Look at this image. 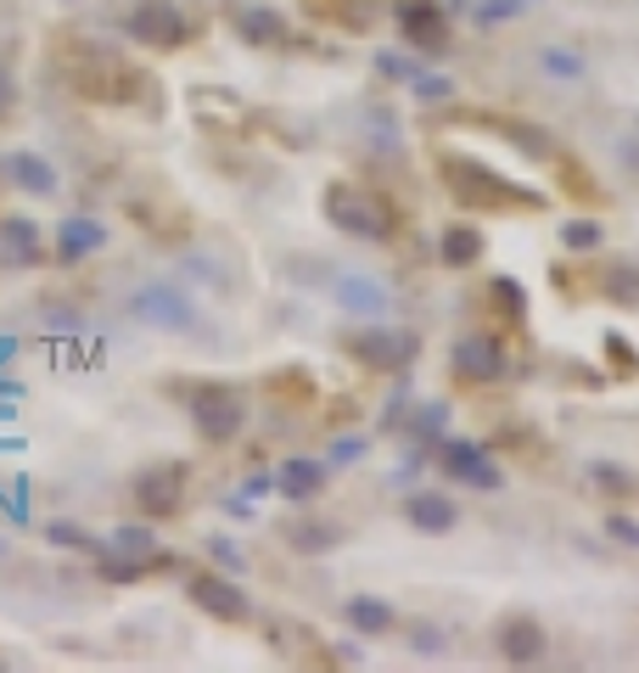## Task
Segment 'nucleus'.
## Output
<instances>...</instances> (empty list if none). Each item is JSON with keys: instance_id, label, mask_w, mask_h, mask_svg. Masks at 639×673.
<instances>
[{"instance_id": "f257e3e1", "label": "nucleus", "mask_w": 639, "mask_h": 673, "mask_svg": "<svg viewBox=\"0 0 639 673\" xmlns=\"http://www.w3.org/2000/svg\"><path fill=\"white\" fill-rule=\"evenodd\" d=\"M124 28L140 39V45H158V52H174V45H185V18L169 7V0H140V7L124 18Z\"/></svg>"}, {"instance_id": "f03ea898", "label": "nucleus", "mask_w": 639, "mask_h": 673, "mask_svg": "<svg viewBox=\"0 0 639 673\" xmlns=\"http://www.w3.org/2000/svg\"><path fill=\"white\" fill-rule=\"evenodd\" d=\"M326 214H331V225H336V230L365 236V242H376V236H387V214H381L370 197H360L354 185H336L331 197H326Z\"/></svg>"}, {"instance_id": "7ed1b4c3", "label": "nucleus", "mask_w": 639, "mask_h": 673, "mask_svg": "<svg viewBox=\"0 0 639 673\" xmlns=\"http://www.w3.org/2000/svg\"><path fill=\"white\" fill-rule=\"evenodd\" d=\"M449 185L460 191V197H471L477 208H494V214H505V208H533L538 197H533V191H516V185H505V180H494V174H482V169H460V163H449Z\"/></svg>"}, {"instance_id": "20e7f679", "label": "nucleus", "mask_w": 639, "mask_h": 673, "mask_svg": "<svg viewBox=\"0 0 639 673\" xmlns=\"http://www.w3.org/2000/svg\"><path fill=\"white\" fill-rule=\"evenodd\" d=\"M135 315L146 326H163V331H185L196 326V304L185 293H174V286H146V293L135 298Z\"/></svg>"}, {"instance_id": "39448f33", "label": "nucleus", "mask_w": 639, "mask_h": 673, "mask_svg": "<svg viewBox=\"0 0 639 673\" xmlns=\"http://www.w3.org/2000/svg\"><path fill=\"white\" fill-rule=\"evenodd\" d=\"M196 432L214 438V444L236 438V432H241V399L230 388H208L203 399H196Z\"/></svg>"}, {"instance_id": "423d86ee", "label": "nucleus", "mask_w": 639, "mask_h": 673, "mask_svg": "<svg viewBox=\"0 0 639 673\" xmlns=\"http://www.w3.org/2000/svg\"><path fill=\"white\" fill-rule=\"evenodd\" d=\"M545 651H550V640H545V629H538L533 617H505V623H500V657H505L511 668L545 662Z\"/></svg>"}, {"instance_id": "0eeeda50", "label": "nucleus", "mask_w": 639, "mask_h": 673, "mask_svg": "<svg viewBox=\"0 0 639 673\" xmlns=\"http://www.w3.org/2000/svg\"><path fill=\"white\" fill-rule=\"evenodd\" d=\"M135 500H140V511H152V516H174L180 500H185V477H180V466L146 471L140 483H135Z\"/></svg>"}, {"instance_id": "6e6552de", "label": "nucleus", "mask_w": 639, "mask_h": 673, "mask_svg": "<svg viewBox=\"0 0 639 673\" xmlns=\"http://www.w3.org/2000/svg\"><path fill=\"white\" fill-rule=\"evenodd\" d=\"M349 349H354V360H365V365H381V370H392V365L415 360V336H404V331H360Z\"/></svg>"}, {"instance_id": "1a4fd4ad", "label": "nucleus", "mask_w": 639, "mask_h": 673, "mask_svg": "<svg viewBox=\"0 0 639 673\" xmlns=\"http://www.w3.org/2000/svg\"><path fill=\"white\" fill-rule=\"evenodd\" d=\"M444 466H449V477H460V483H471V489H500L505 483L500 466L488 460L477 444H444Z\"/></svg>"}, {"instance_id": "9d476101", "label": "nucleus", "mask_w": 639, "mask_h": 673, "mask_svg": "<svg viewBox=\"0 0 639 673\" xmlns=\"http://www.w3.org/2000/svg\"><path fill=\"white\" fill-rule=\"evenodd\" d=\"M455 370L471 376V381H494L505 370V354H500L494 336H460L455 343Z\"/></svg>"}, {"instance_id": "9b49d317", "label": "nucleus", "mask_w": 639, "mask_h": 673, "mask_svg": "<svg viewBox=\"0 0 639 673\" xmlns=\"http://www.w3.org/2000/svg\"><path fill=\"white\" fill-rule=\"evenodd\" d=\"M399 28H404L415 45H426V52H444V45H449L444 12H437L432 0H404V7H399Z\"/></svg>"}, {"instance_id": "f8f14e48", "label": "nucleus", "mask_w": 639, "mask_h": 673, "mask_svg": "<svg viewBox=\"0 0 639 673\" xmlns=\"http://www.w3.org/2000/svg\"><path fill=\"white\" fill-rule=\"evenodd\" d=\"M336 304L349 309V315L381 320V315H387V286L370 281V275H336Z\"/></svg>"}, {"instance_id": "ddd939ff", "label": "nucleus", "mask_w": 639, "mask_h": 673, "mask_svg": "<svg viewBox=\"0 0 639 673\" xmlns=\"http://www.w3.org/2000/svg\"><path fill=\"white\" fill-rule=\"evenodd\" d=\"M191 601L203 612H214V617H225V623L248 617V595H241L236 584H225V579H191Z\"/></svg>"}, {"instance_id": "4468645a", "label": "nucleus", "mask_w": 639, "mask_h": 673, "mask_svg": "<svg viewBox=\"0 0 639 673\" xmlns=\"http://www.w3.org/2000/svg\"><path fill=\"white\" fill-rule=\"evenodd\" d=\"M275 489H281L286 500H315V494L326 489V466H315V460H286L281 477H275Z\"/></svg>"}, {"instance_id": "2eb2a0df", "label": "nucleus", "mask_w": 639, "mask_h": 673, "mask_svg": "<svg viewBox=\"0 0 639 673\" xmlns=\"http://www.w3.org/2000/svg\"><path fill=\"white\" fill-rule=\"evenodd\" d=\"M7 174H12L23 191H34V197H52V191H57V169L45 163V158H34V152H12V158H7Z\"/></svg>"}, {"instance_id": "dca6fc26", "label": "nucleus", "mask_w": 639, "mask_h": 673, "mask_svg": "<svg viewBox=\"0 0 639 673\" xmlns=\"http://www.w3.org/2000/svg\"><path fill=\"white\" fill-rule=\"evenodd\" d=\"M410 522L421 527V534H449V527L460 522V511H455V500H444V494H415V500H410Z\"/></svg>"}, {"instance_id": "f3484780", "label": "nucleus", "mask_w": 639, "mask_h": 673, "mask_svg": "<svg viewBox=\"0 0 639 673\" xmlns=\"http://www.w3.org/2000/svg\"><path fill=\"white\" fill-rule=\"evenodd\" d=\"M102 242H107V230L95 225V219H62V230H57L62 259H84V253H95Z\"/></svg>"}, {"instance_id": "a211bd4d", "label": "nucleus", "mask_w": 639, "mask_h": 673, "mask_svg": "<svg viewBox=\"0 0 639 673\" xmlns=\"http://www.w3.org/2000/svg\"><path fill=\"white\" fill-rule=\"evenodd\" d=\"M0 253H7L12 264H34L39 259V230L28 219H7L0 225Z\"/></svg>"}, {"instance_id": "6ab92c4d", "label": "nucleus", "mask_w": 639, "mask_h": 673, "mask_svg": "<svg viewBox=\"0 0 639 673\" xmlns=\"http://www.w3.org/2000/svg\"><path fill=\"white\" fill-rule=\"evenodd\" d=\"M342 612H349V623H354L360 635H387V629H392V606L376 601V595H354Z\"/></svg>"}, {"instance_id": "aec40b11", "label": "nucleus", "mask_w": 639, "mask_h": 673, "mask_svg": "<svg viewBox=\"0 0 639 673\" xmlns=\"http://www.w3.org/2000/svg\"><path fill=\"white\" fill-rule=\"evenodd\" d=\"M286 539H292V550H331L336 545V522H292L286 527Z\"/></svg>"}, {"instance_id": "412c9836", "label": "nucleus", "mask_w": 639, "mask_h": 673, "mask_svg": "<svg viewBox=\"0 0 639 673\" xmlns=\"http://www.w3.org/2000/svg\"><path fill=\"white\" fill-rule=\"evenodd\" d=\"M241 34H248L253 45H275L281 39V18L264 12V7H253V12H241Z\"/></svg>"}, {"instance_id": "4be33fe9", "label": "nucleus", "mask_w": 639, "mask_h": 673, "mask_svg": "<svg viewBox=\"0 0 639 673\" xmlns=\"http://www.w3.org/2000/svg\"><path fill=\"white\" fill-rule=\"evenodd\" d=\"M477 253H482V236H477V230L455 225V230L444 236V259H449V264H471Z\"/></svg>"}, {"instance_id": "5701e85b", "label": "nucleus", "mask_w": 639, "mask_h": 673, "mask_svg": "<svg viewBox=\"0 0 639 673\" xmlns=\"http://www.w3.org/2000/svg\"><path fill=\"white\" fill-rule=\"evenodd\" d=\"M113 545H118V550H129V556H152V550H158V534H152V527L124 522V527H113Z\"/></svg>"}, {"instance_id": "b1692460", "label": "nucleus", "mask_w": 639, "mask_h": 673, "mask_svg": "<svg viewBox=\"0 0 639 673\" xmlns=\"http://www.w3.org/2000/svg\"><path fill=\"white\" fill-rule=\"evenodd\" d=\"M538 62H545L550 79H583V57H572V52H545Z\"/></svg>"}, {"instance_id": "393cba45", "label": "nucleus", "mask_w": 639, "mask_h": 673, "mask_svg": "<svg viewBox=\"0 0 639 673\" xmlns=\"http://www.w3.org/2000/svg\"><path fill=\"white\" fill-rule=\"evenodd\" d=\"M561 242H567V248H578V253H583V248H601V225H589V219H572V225L561 230Z\"/></svg>"}, {"instance_id": "a878e982", "label": "nucleus", "mask_w": 639, "mask_h": 673, "mask_svg": "<svg viewBox=\"0 0 639 673\" xmlns=\"http://www.w3.org/2000/svg\"><path fill=\"white\" fill-rule=\"evenodd\" d=\"M107 579H118V584H129V579H140V572H146V561H129V556H107Z\"/></svg>"}, {"instance_id": "bb28decb", "label": "nucleus", "mask_w": 639, "mask_h": 673, "mask_svg": "<svg viewBox=\"0 0 639 673\" xmlns=\"http://www.w3.org/2000/svg\"><path fill=\"white\" fill-rule=\"evenodd\" d=\"M494 298H500L511 315H522V309H527V304H522V286H516V281H494Z\"/></svg>"}, {"instance_id": "cd10ccee", "label": "nucleus", "mask_w": 639, "mask_h": 673, "mask_svg": "<svg viewBox=\"0 0 639 673\" xmlns=\"http://www.w3.org/2000/svg\"><path fill=\"white\" fill-rule=\"evenodd\" d=\"M482 23H500V18H516V0H488V7H477Z\"/></svg>"}, {"instance_id": "c85d7f7f", "label": "nucleus", "mask_w": 639, "mask_h": 673, "mask_svg": "<svg viewBox=\"0 0 639 673\" xmlns=\"http://www.w3.org/2000/svg\"><path fill=\"white\" fill-rule=\"evenodd\" d=\"M12 107H18V84H12V73H7V68H0V118H7Z\"/></svg>"}, {"instance_id": "c756f323", "label": "nucleus", "mask_w": 639, "mask_h": 673, "mask_svg": "<svg viewBox=\"0 0 639 673\" xmlns=\"http://www.w3.org/2000/svg\"><path fill=\"white\" fill-rule=\"evenodd\" d=\"M415 95H421V102H426V95L437 102V95H449V79H415Z\"/></svg>"}, {"instance_id": "7c9ffc66", "label": "nucleus", "mask_w": 639, "mask_h": 673, "mask_svg": "<svg viewBox=\"0 0 639 673\" xmlns=\"http://www.w3.org/2000/svg\"><path fill=\"white\" fill-rule=\"evenodd\" d=\"M208 550H214V556H219L225 567H241V556H236V545H230V539H214Z\"/></svg>"}, {"instance_id": "2f4dec72", "label": "nucleus", "mask_w": 639, "mask_h": 673, "mask_svg": "<svg viewBox=\"0 0 639 673\" xmlns=\"http://www.w3.org/2000/svg\"><path fill=\"white\" fill-rule=\"evenodd\" d=\"M381 73H392V79H410L415 68H410L404 57H381Z\"/></svg>"}, {"instance_id": "473e14b6", "label": "nucleus", "mask_w": 639, "mask_h": 673, "mask_svg": "<svg viewBox=\"0 0 639 673\" xmlns=\"http://www.w3.org/2000/svg\"><path fill=\"white\" fill-rule=\"evenodd\" d=\"M612 534H617V539H628V545H639V527H634V522H623V516L612 522Z\"/></svg>"}, {"instance_id": "72a5a7b5", "label": "nucleus", "mask_w": 639, "mask_h": 673, "mask_svg": "<svg viewBox=\"0 0 639 673\" xmlns=\"http://www.w3.org/2000/svg\"><path fill=\"white\" fill-rule=\"evenodd\" d=\"M360 455H365L360 444H336V449H331V460H342V466H349V460H360Z\"/></svg>"}, {"instance_id": "f704fd0d", "label": "nucleus", "mask_w": 639, "mask_h": 673, "mask_svg": "<svg viewBox=\"0 0 639 673\" xmlns=\"http://www.w3.org/2000/svg\"><path fill=\"white\" fill-rule=\"evenodd\" d=\"M52 539L57 545H84V534H73V527H52Z\"/></svg>"}]
</instances>
